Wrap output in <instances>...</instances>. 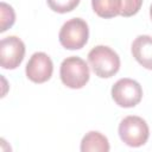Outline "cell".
<instances>
[{"label":"cell","instance_id":"5bb4252c","mask_svg":"<svg viewBox=\"0 0 152 152\" xmlns=\"http://www.w3.org/2000/svg\"><path fill=\"white\" fill-rule=\"evenodd\" d=\"M150 15H151V19H152V5H151V7H150Z\"/></svg>","mask_w":152,"mask_h":152},{"label":"cell","instance_id":"9c48e42d","mask_svg":"<svg viewBox=\"0 0 152 152\" xmlns=\"http://www.w3.org/2000/svg\"><path fill=\"white\" fill-rule=\"evenodd\" d=\"M81 151L82 152H90V151L108 152L109 151L108 139L97 131H90L83 137L81 141Z\"/></svg>","mask_w":152,"mask_h":152},{"label":"cell","instance_id":"8fae6325","mask_svg":"<svg viewBox=\"0 0 152 152\" xmlns=\"http://www.w3.org/2000/svg\"><path fill=\"white\" fill-rule=\"evenodd\" d=\"M15 20V14L13 8L6 2H1L0 5V32H5L10 28Z\"/></svg>","mask_w":152,"mask_h":152},{"label":"cell","instance_id":"52a82bcc","mask_svg":"<svg viewBox=\"0 0 152 152\" xmlns=\"http://www.w3.org/2000/svg\"><path fill=\"white\" fill-rule=\"evenodd\" d=\"M53 64L44 52H34L26 64V76L34 83H44L52 76Z\"/></svg>","mask_w":152,"mask_h":152},{"label":"cell","instance_id":"ba28073f","mask_svg":"<svg viewBox=\"0 0 152 152\" xmlns=\"http://www.w3.org/2000/svg\"><path fill=\"white\" fill-rule=\"evenodd\" d=\"M132 55L140 65L152 70V37L138 36L132 43Z\"/></svg>","mask_w":152,"mask_h":152},{"label":"cell","instance_id":"277c9868","mask_svg":"<svg viewBox=\"0 0 152 152\" xmlns=\"http://www.w3.org/2000/svg\"><path fill=\"white\" fill-rule=\"evenodd\" d=\"M89 37L88 24L81 18H72L63 24L58 38L62 46L68 50L82 49Z\"/></svg>","mask_w":152,"mask_h":152},{"label":"cell","instance_id":"7c38bea8","mask_svg":"<svg viewBox=\"0 0 152 152\" xmlns=\"http://www.w3.org/2000/svg\"><path fill=\"white\" fill-rule=\"evenodd\" d=\"M49 7L57 13H66L76 8L80 0H46Z\"/></svg>","mask_w":152,"mask_h":152},{"label":"cell","instance_id":"4fadbf2b","mask_svg":"<svg viewBox=\"0 0 152 152\" xmlns=\"http://www.w3.org/2000/svg\"><path fill=\"white\" fill-rule=\"evenodd\" d=\"M142 5V0H121V12L122 17H132L137 14Z\"/></svg>","mask_w":152,"mask_h":152},{"label":"cell","instance_id":"6da1fadb","mask_svg":"<svg viewBox=\"0 0 152 152\" xmlns=\"http://www.w3.org/2000/svg\"><path fill=\"white\" fill-rule=\"evenodd\" d=\"M88 62L94 74L101 78L114 76L120 69L119 55L106 45H97L88 53Z\"/></svg>","mask_w":152,"mask_h":152},{"label":"cell","instance_id":"7a4b0ae2","mask_svg":"<svg viewBox=\"0 0 152 152\" xmlns=\"http://www.w3.org/2000/svg\"><path fill=\"white\" fill-rule=\"evenodd\" d=\"M61 80L64 86L71 89H80L83 88L89 81V66L87 65L86 61L77 56L66 57L59 69Z\"/></svg>","mask_w":152,"mask_h":152},{"label":"cell","instance_id":"5b68a950","mask_svg":"<svg viewBox=\"0 0 152 152\" xmlns=\"http://www.w3.org/2000/svg\"><path fill=\"white\" fill-rule=\"evenodd\" d=\"M112 97L118 106L131 108L141 101L142 88L132 78H120L112 87Z\"/></svg>","mask_w":152,"mask_h":152},{"label":"cell","instance_id":"3957f363","mask_svg":"<svg viewBox=\"0 0 152 152\" xmlns=\"http://www.w3.org/2000/svg\"><path fill=\"white\" fill-rule=\"evenodd\" d=\"M120 139L131 147L142 146L150 135V129L146 121L137 115L124 118L119 125Z\"/></svg>","mask_w":152,"mask_h":152},{"label":"cell","instance_id":"30bf717a","mask_svg":"<svg viewBox=\"0 0 152 152\" xmlns=\"http://www.w3.org/2000/svg\"><path fill=\"white\" fill-rule=\"evenodd\" d=\"M94 12L101 18H113L121 12V0H91Z\"/></svg>","mask_w":152,"mask_h":152},{"label":"cell","instance_id":"8992f818","mask_svg":"<svg viewBox=\"0 0 152 152\" xmlns=\"http://www.w3.org/2000/svg\"><path fill=\"white\" fill-rule=\"evenodd\" d=\"M25 56L24 42L15 37L10 36L0 42V64L4 69H15L20 65Z\"/></svg>","mask_w":152,"mask_h":152}]
</instances>
